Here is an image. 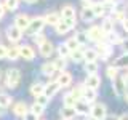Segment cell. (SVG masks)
<instances>
[{
    "instance_id": "obj_1",
    "label": "cell",
    "mask_w": 128,
    "mask_h": 120,
    "mask_svg": "<svg viewBox=\"0 0 128 120\" xmlns=\"http://www.w3.org/2000/svg\"><path fill=\"white\" fill-rule=\"evenodd\" d=\"M61 19H64L69 26L74 29L75 27V24H77V14H75V8L72 6V5H66V6H62V10H61Z\"/></svg>"
},
{
    "instance_id": "obj_2",
    "label": "cell",
    "mask_w": 128,
    "mask_h": 120,
    "mask_svg": "<svg viewBox=\"0 0 128 120\" xmlns=\"http://www.w3.org/2000/svg\"><path fill=\"white\" fill-rule=\"evenodd\" d=\"M90 115L93 120H104L107 115V107L106 104L102 102H94L93 106L90 107Z\"/></svg>"
},
{
    "instance_id": "obj_3",
    "label": "cell",
    "mask_w": 128,
    "mask_h": 120,
    "mask_svg": "<svg viewBox=\"0 0 128 120\" xmlns=\"http://www.w3.org/2000/svg\"><path fill=\"white\" fill-rule=\"evenodd\" d=\"M88 40H91V42H106L107 40V35L102 32V29L99 26H91L90 29H88V32H85Z\"/></svg>"
},
{
    "instance_id": "obj_4",
    "label": "cell",
    "mask_w": 128,
    "mask_h": 120,
    "mask_svg": "<svg viewBox=\"0 0 128 120\" xmlns=\"http://www.w3.org/2000/svg\"><path fill=\"white\" fill-rule=\"evenodd\" d=\"M21 82V72L18 69H8L6 70V86L8 88H16Z\"/></svg>"
},
{
    "instance_id": "obj_5",
    "label": "cell",
    "mask_w": 128,
    "mask_h": 120,
    "mask_svg": "<svg viewBox=\"0 0 128 120\" xmlns=\"http://www.w3.org/2000/svg\"><path fill=\"white\" fill-rule=\"evenodd\" d=\"M45 27V21H43V18H40V16H37V18L30 19L29 21V26H27V32H29L30 35H35L38 34V32H42V29Z\"/></svg>"
},
{
    "instance_id": "obj_6",
    "label": "cell",
    "mask_w": 128,
    "mask_h": 120,
    "mask_svg": "<svg viewBox=\"0 0 128 120\" xmlns=\"http://www.w3.org/2000/svg\"><path fill=\"white\" fill-rule=\"evenodd\" d=\"M112 88H114V93L117 94V96H123L126 93V85H125V82H123V78L122 77H115L114 80H112Z\"/></svg>"
},
{
    "instance_id": "obj_7",
    "label": "cell",
    "mask_w": 128,
    "mask_h": 120,
    "mask_svg": "<svg viewBox=\"0 0 128 120\" xmlns=\"http://www.w3.org/2000/svg\"><path fill=\"white\" fill-rule=\"evenodd\" d=\"M83 85L88 86V88H93V90H98V88L101 86V77H99L98 74H88Z\"/></svg>"
},
{
    "instance_id": "obj_8",
    "label": "cell",
    "mask_w": 128,
    "mask_h": 120,
    "mask_svg": "<svg viewBox=\"0 0 128 120\" xmlns=\"http://www.w3.org/2000/svg\"><path fill=\"white\" fill-rule=\"evenodd\" d=\"M96 90H93V88H88V86H85L83 85V88H82V98L80 99H83L85 102H88V104H91V102H94L96 101Z\"/></svg>"
},
{
    "instance_id": "obj_9",
    "label": "cell",
    "mask_w": 128,
    "mask_h": 120,
    "mask_svg": "<svg viewBox=\"0 0 128 120\" xmlns=\"http://www.w3.org/2000/svg\"><path fill=\"white\" fill-rule=\"evenodd\" d=\"M74 110H75V114H78V115H88L90 114V104L85 102L83 99H77L74 104Z\"/></svg>"
},
{
    "instance_id": "obj_10",
    "label": "cell",
    "mask_w": 128,
    "mask_h": 120,
    "mask_svg": "<svg viewBox=\"0 0 128 120\" xmlns=\"http://www.w3.org/2000/svg\"><path fill=\"white\" fill-rule=\"evenodd\" d=\"M96 53H98V56H101V59H107L110 56L112 50L106 42H98V45H96Z\"/></svg>"
},
{
    "instance_id": "obj_11",
    "label": "cell",
    "mask_w": 128,
    "mask_h": 120,
    "mask_svg": "<svg viewBox=\"0 0 128 120\" xmlns=\"http://www.w3.org/2000/svg\"><path fill=\"white\" fill-rule=\"evenodd\" d=\"M58 85L61 86V88H67L72 83V75H70V72H67V70H61V74H59V77H58Z\"/></svg>"
},
{
    "instance_id": "obj_12",
    "label": "cell",
    "mask_w": 128,
    "mask_h": 120,
    "mask_svg": "<svg viewBox=\"0 0 128 120\" xmlns=\"http://www.w3.org/2000/svg\"><path fill=\"white\" fill-rule=\"evenodd\" d=\"M19 56L24 58L26 61H32V59L35 58V51H34V48L29 46V45H22V46H19Z\"/></svg>"
},
{
    "instance_id": "obj_13",
    "label": "cell",
    "mask_w": 128,
    "mask_h": 120,
    "mask_svg": "<svg viewBox=\"0 0 128 120\" xmlns=\"http://www.w3.org/2000/svg\"><path fill=\"white\" fill-rule=\"evenodd\" d=\"M29 21H30V18L27 14H18L14 18V26L18 27L19 30H26L27 26H29Z\"/></svg>"
},
{
    "instance_id": "obj_14",
    "label": "cell",
    "mask_w": 128,
    "mask_h": 120,
    "mask_svg": "<svg viewBox=\"0 0 128 120\" xmlns=\"http://www.w3.org/2000/svg\"><path fill=\"white\" fill-rule=\"evenodd\" d=\"M6 37H8V40H11V42H18V40H21V37H22V30H19L16 26H10L6 29Z\"/></svg>"
},
{
    "instance_id": "obj_15",
    "label": "cell",
    "mask_w": 128,
    "mask_h": 120,
    "mask_svg": "<svg viewBox=\"0 0 128 120\" xmlns=\"http://www.w3.org/2000/svg\"><path fill=\"white\" fill-rule=\"evenodd\" d=\"M59 88H61V86L58 85V82H50L48 85H45V90H43V94H45L46 98L50 99V98H53V96H54V94H56V93L59 91Z\"/></svg>"
},
{
    "instance_id": "obj_16",
    "label": "cell",
    "mask_w": 128,
    "mask_h": 120,
    "mask_svg": "<svg viewBox=\"0 0 128 120\" xmlns=\"http://www.w3.org/2000/svg\"><path fill=\"white\" fill-rule=\"evenodd\" d=\"M54 48H53V43L50 42V40H45V42L40 45V54L43 56V58H50L51 54H53Z\"/></svg>"
},
{
    "instance_id": "obj_17",
    "label": "cell",
    "mask_w": 128,
    "mask_h": 120,
    "mask_svg": "<svg viewBox=\"0 0 128 120\" xmlns=\"http://www.w3.org/2000/svg\"><path fill=\"white\" fill-rule=\"evenodd\" d=\"M27 112H29V107H27L26 102H16L14 106H13V114L18 115V117H22L24 118V115H26Z\"/></svg>"
},
{
    "instance_id": "obj_18",
    "label": "cell",
    "mask_w": 128,
    "mask_h": 120,
    "mask_svg": "<svg viewBox=\"0 0 128 120\" xmlns=\"http://www.w3.org/2000/svg\"><path fill=\"white\" fill-rule=\"evenodd\" d=\"M43 21H45V24H50V26H56L59 21H61V14L59 13H48L45 18H43Z\"/></svg>"
},
{
    "instance_id": "obj_19",
    "label": "cell",
    "mask_w": 128,
    "mask_h": 120,
    "mask_svg": "<svg viewBox=\"0 0 128 120\" xmlns=\"http://www.w3.org/2000/svg\"><path fill=\"white\" fill-rule=\"evenodd\" d=\"M54 29H56V34L64 35V34H67V32H69V30L72 29V27H70V26H69V24H67L66 21H64V19H61V21H59V22L54 26Z\"/></svg>"
},
{
    "instance_id": "obj_20",
    "label": "cell",
    "mask_w": 128,
    "mask_h": 120,
    "mask_svg": "<svg viewBox=\"0 0 128 120\" xmlns=\"http://www.w3.org/2000/svg\"><path fill=\"white\" fill-rule=\"evenodd\" d=\"M91 10H93L96 18H101V16L106 14V5H104V3H99V2L93 3V5H91Z\"/></svg>"
},
{
    "instance_id": "obj_21",
    "label": "cell",
    "mask_w": 128,
    "mask_h": 120,
    "mask_svg": "<svg viewBox=\"0 0 128 120\" xmlns=\"http://www.w3.org/2000/svg\"><path fill=\"white\" fill-rule=\"evenodd\" d=\"M114 19H112V18H106V19H104V22L101 24V29H102V32H104V34H110V32H114Z\"/></svg>"
},
{
    "instance_id": "obj_22",
    "label": "cell",
    "mask_w": 128,
    "mask_h": 120,
    "mask_svg": "<svg viewBox=\"0 0 128 120\" xmlns=\"http://www.w3.org/2000/svg\"><path fill=\"white\" fill-rule=\"evenodd\" d=\"M75 110H74V107H66L64 106L62 109H61V117H62V120H72L75 117Z\"/></svg>"
},
{
    "instance_id": "obj_23",
    "label": "cell",
    "mask_w": 128,
    "mask_h": 120,
    "mask_svg": "<svg viewBox=\"0 0 128 120\" xmlns=\"http://www.w3.org/2000/svg\"><path fill=\"white\" fill-rule=\"evenodd\" d=\"M70 58H72V61L74 62H82V61H85V56H83V50H82V46L77 48V50H74V51H70Z\"/></svg>"
},
{
    "instance_id": "obj_24",
    "label": "cell",
    "mask_w": 128,
    "mask_h": 120,
    "mask_svg": "<svg viewBox=\"0 0 128 120\" xmlns=\"http://www.w3.org/2000/svg\"><path fill=\"white\" fill-rule=\"evenodd\" d=\"M80 16H82V21H83V22H91V21L96 18L91 8H83V10H82V14H80Z\"/></svg>"
},
{
    "instance_id": "obj_25",
    "label": "cell",
    "mask_w": 128,
    "mask_h": 120,
    "mask_svg": "<svg viewBox=\"0 0 128 120\" xmlns=\"http://www.w3.org/2000/svg\"><path fill=\"white\" fill-rule=\"evenodd\" d=\"M98 62L96 61H85V72L86 74H98Z\"/></svg>"
},
{
    "instance_id": "obj_26",
    "label": "cell",
    "mask_w": 128,
    "mask_h": 120,
    "mask_svg": "<svg viewBox=\"0 0 128 120\" xmlns=\"http://www.w3.org/2000/svg\"><path fill=\"white\" fill-rule=\"evenodd\" d=\"M117 69H120V67H125V69H128V53H123L120 58H117V61H115L114 64Z\"/></svg>"
},
{
    "instance_id": "obj_27",
    "label": "cell",
    "mask_w": 128,
    "mask_h": 120,
    "mask_svg": "<svg viewBox=\"0 0 128 120\" xmlns=\"http://www.w3.org/2000/svg\"><path fill=\"white\" fill-rule=\"evenodd\" d=\"M6 58H10L11 61H14V59L19 58V46H10L6 48Z\"/></svg>"
},
{
    "instance_id": "obj_28",
    "label": "cell",
    "mask_w": 128,
    "mask_h": 120,
    "mask_svg": "<svg viewBox=\"0 0 128 120\" xmlns=\"http://www.w3.org/2000/svg\"><path fill=\"white\" fill-rule=\"evenodd\" d=\"M56 72V69H54V64L53 62H45L42 66V74L43 75H48V77H50V75H53Z\"/></svg>"
},
{
    "instance_id": "obj_29",
    "label": "cell",
    "mask_w": 128,
    "mask_h": 120,
    "mask_svg": "<svg viewBox=\"0 0 128 120\" xmlns=\"http://www.w3.org/2000/svg\"><path fill=\"white\" fill-rule=\"evenodd\" d=\"M83 56H85V61H96V59H98V53H96L94 48L83 50Z\"/></svg>"
},
{
    "instance_id": "obj_30",
    "label": "cell",
    "mask_w": 128,
    "mask_h": 120,
    "mask_svg": "<svg viewBox=\"0 0 128 120\" xmlns=\"http://www.w3.org/2000/svg\"><path fill=\"white\" fill-rule=\"evenodd\" d=\"M43 90H45V85H42V83H34V85L30 86V93L37 98V96L43 94Z\"/></svg>"
},
{
    "instance_id": "obj_31",
    "label": "cell",
    "mask_w": 128,
    "mask_h": 120,
    "mask_svg": "<svg viewBox=\"0 0 128 120\" xmlns=\"http://www.w3.org/2000/svg\"><path fill=\"white\" fill-rule=\"evenodd\" d=\"M106 75H107L110 80H114L115 77H118V69H117L115 66H109V67L106 69Z\"/></svg>"
},
{
    "instance_id": "obj_32",
    "label": "cell",
    "mask_w": 128,
    "mask_h": 120,
    "mask_svg": "<svg viewBox=\"0 0 128 120\" xmlns=\"http://www.w3.org/2000/svg\"><path fill=\"white\" fill-rule=\"evenodd\" d=\"M66 46L69 48L70 51H74V50H77V48H80V43L77 42V38H75V37H70V38L66 42Z\"/></svg>"
},
{
    "instance_id": "obj_33",
    "label": "cell",
    "mask_w": 128,
    "mask_h": 120,
    "mask_svg": "<svg viewBox=\"0 0 128 120\" xmlns=\"http://www.w3.org/2000/svg\"><path fill=\"white\" fill-rule=\"evenodd\" d=\"M11 104V98L8 94H3V93H0V107L2 109H5V107H8Z\"/></svg>"
},
{
    "instance_id": "obj_34",
    "label": "cell",
    "mask_w": 128,
    "mask_h": 120,
    "mask_svg": "<svg viewBox=\"0 0 128 120\" xmlns=\"http://www.w3.org/2000/svg\"><path fill=\"white\" fill-rule=\"evenodd\" d=\"M62 101H64V106H66V107H74V104H75V101H77V99L72 96V93H67L66 96H64Z\"/></svg>"
},
{
    "instance_id": "obj_35",
    "label": "cell",
    "mask_w": 128,
    "mask_h": 120,
    "mask_svg": "<svg viewBox=\"0 0 128 120\" xmlns=\"http://www.w3.org/2000/svg\"><path fill=\"white\" fill-rule=\"evenodd\" d=\"M58 53H59V58H64V59H66L67 56L70 54V50L66 46V43H64V45H59L58 46Z\"/></svg>"
},
{
    "instance_id": "obj_36",
    "label": "cell",
    "mask_w": 128,
    "mask_h": 120,
    "mask_svg": "<svg viewBox=\"0 0 128 120\" xmlns=\"http://www.w3.org/2000/svg\"><path fill=\"white\" fill-rule=\"evenodd\" d=\"M43 109H45V107H42L40 104L34 102V104L30 106V110H29V112H32V114H35V115L38 117V115H42V114H43Z\"/></svg>"
},
{
    "instance_id": "obj_37",
    "label": "cell",
    "mask_w": 128,
    "mask_h": 120,
    "mask_svg": "<svg viewBox=\"0 0 128 120\" xmlns=\"http://www.w3.org/2000/svg\"><path fill=\"white\" fill-rule=\"evenodd\" d=\"M53 64H54L56 70H64V69H66V59H64V58H58L56 61H53Z\"/></svg>"
},
{
    "instance_id": "obj_38",
    "label": "cell",
    "mask_w": 128,
    "mask_h": 120,
    "mask_svg": "<svg viewBox=\"0 0 128 120\" xmlns=\"http://www.w3.org/2000/svg\"><path fill=\"white\" fill-rule=\"evenodd\" d=\"M107 38H109L110 43H122V37H120L117 32H110V34H107Z\"/></svg>"
},
{
    "instance_id": "obj_39",
    "label": "cell",
    "mask_w": 128,
    "mask_h": 120,
    "mask_svg": "<svg viewBox=\"0 0 128 120\" xmlns=\"http://www.w3.org/2000/svg\"><path fill=\"white\" fill-rule=\"evenodd\" d=\"M3 8H6L10 11H14L18 8V0H5V6Z\"/></svg>"
},
{
    "instance_id": "obj_40",
    "label": "cell",
    "mask_w": 128,
    "mask_h": 120,
    "mask_svg": "<svg viewBox=\"0 0 128 120\" xmlns=\"http://www.w3.org/2000/svg\"><path fill=\"white\" fill-rule=\"evenodd\" d=\"M75 38H77V42L80 43V46H82V45H85V43L88 42V37H86V34H85V32H78V34L75 35Z\"/></svg>"
},
{
    "instance_id": "obj_41",
    "label": "cell",
    "mask_w": 128,
    "mask_h": 120,
    "mask_svg": "<svg viewBox=\"0 0 128 120\" xmlns=\"http://www.w3.org/2000/svg\"><path fill=\"white\" fill-rule=\"evenodd\" d=\"M35 102H37V104H40L42 107H46V104L50 102V99H48L45 94H40V96H37V99H35Z\"/></svg>"
},
{
    "instance_id": "obj_42",
    "label": "cell",
    "mask_w": 128,
    "mask_h": 120,
    "mask_svg": "<svg viewBox=\"0 0 128 120\" xmlns=\"http://www.w3.org/2000/svg\"><path fill=\"white\" fill-rule=\"evenodd\" d=\"M45 40H46V38H45V35H43L42 32H38V34H35V35H34V43H35V45H38V46L42 45Z\"/></svg>"
},
{
    "instance_id": "obj_43",
    "label": "cell",
    "mask_w": 128,
    "mask_h": 120,
    "mask_svg": "<svg viewBox=\"0 0 128 120\" xmlns=\"http://www.w3.org/2000/svg\"><path fill=\"white\" fill-rule=\"evenodd\" d=\"M24 120H37V115L32 114V112H27V114L24 115Z\"/></svg>"
},
{
    "instance_id": "obj_44",
    "label": "cell",
    "mask_w": 128,
    "mask_h": 120,
    "mask_svg": "<svg viewBox=\"0 0 128 120\" xmlns=\"http://www.w3.org/2000/svg\"><path fill=\"white\" fill-rule=\"evenodd\" d=\"M6 58V46L5 45H0V59Z\"/></svg>"
},
{
    "instance_id": "obj_45",
    "label": "cell",
    "mask_w": 128,
    "mask_h": 120,
    "mask_svg": "<svg viewBox=\"0 0 128 120\" xmlns=\"http://www.w3.org/2000/svg\"><path fill=\"white\" fill-rule=\"evenodd\" d=\"M120 45H122L123 51H125V53H128V40H122V43H120Z\"/></svg>"
},
{
    "instance_id": "obj_46",
    "label": "cell",
    "mask_w": 128,
    "mask_h": 120,
    "mask_svg": "<svg viewBox=\"0 0 128 120\" xmlns=\"http://www.w3.org/2000/svg\"><path fill=\"white\" fill-rule=\"evenodd\" d=\"M117 120H128V114L125 112V114H122V115H118Z\"/></svg>"
},
{
    "instance_id": "obj_47",
    "label": "cell",
    "mask_w": 128,
    "mask_h": 120,
    "mask_svg": "<svg viewBox=\"0 0 128 120\" xmlns=\"http://www.w3.org/2000/svg\"><path fill=\"white\" fill-rule=\"evenodd\" d=\"M122 26H123V29L128 32V19H123V21H122Z\"/></svg>"
},
{
    "instance_id": "obj_48",
    "label": "cell",
    "mask_w": 128,
    "mask_h": 120,
    "mask_svg": "<svg viewBox=\"0 0 128 120\" xmlns=\"http://www.w3.org/2000/svg\"><path fill=\"white\" fill-rule=\"evenodd\" d=\"M122 78H123V82H125V85L128 86V70L125 72V75H123V77H122Z\"/></svg>"
},
{
    "instance_id": "obj_49",
    "label": "cell",
    "mask_w": 128,
    "mask_h": 120,
    "mask_svg": "<svg viewBox=\"0 0 128 120\" xmlns=\"http://www.w3.org/2000/svg\"><path fill=\"white\" fill-rule=\"evenodd\" d=\"M104 120H117V115H106Z\"/></svg>"
},
{
    "instance_id": "obj_50",
    "label": "cell",
    "mask_w": 128,
    "mask_h": 120,
    "mask_svg": "<svg viewBox=\"0 0 128 120\" xmlns=\"http://www.w3.org/2000/svg\"><path fill=\"white\" fill-rule=\"evenodd\" d=\"M3 13H5V8H3V5H0V19L3 18Z\"/></svg>"
},
{
    "instance_id": "obj_51",
    "label": "cell",
    "mask_w": 128,
    "mask_h": 120,
    "mask_svg": "<svg viewBox=\"0 0 128 120\" xmlns=\"http://www.w3.org/2000/svg\"><path fill=\"white\" fill-rule=\"evenodd\" d=\"M24 2H27V3H35L37 0H24Z\"/></svg>"
},
{
    "instance_id": "obj_52",
    "label": "cell",
    "mask_w": 128,
    "mask_h": 120,
    "mask_svg": "<svg viewBox=\"0 0 128 120\" xmlns=\"http://www.w3.org/2000/svg\"><path fill=\"white\" fill-rule=\"evenodd\" d=\"M123 96H125V101H126V104H128V93H125Z\"/></svg>"
},
{
    "instance_id": "obj_53",
    "label": "cell",
    "mask_w": 128,
    "mask_h": 120,
    "mask_svg": "<svg viewBox=\"0 0 128 120\" xmlns=\"http://www.w3.org/2000/svg\"><path fill=\"white\" fill-rule=\"evenodd\" d=\"M0 114H2V107H0Z\"/></svg>"
},
{
    "instance_id": "obj_54",
    "label": "cell",
    "mask_w": 128,
    "mask_h": 120,
    "mask_svg": "<svg viewBox=\"0 0 128 120\" xmlns=\"http://www.w3.org/2000/svg\"><path fill=\"white\" fill-rule=\"evenodd\" d=\"M0 77H2V72H0Z\"/></svg>"
},
{
    "instance_id": "obj_55",
    "label": "cell",
    "mask_w": 128,
    "mask_h": 120,
    "mask_svg": "<svg viewBox=\"0 0 128 120\" xmlns=\"http://www.w3.org/2000/svg\"><path fill=\"white\" fill-rule=\"evenodd\" d=\"M90 120H93V118H90Z\"/></svg>"
}]
</instances>
